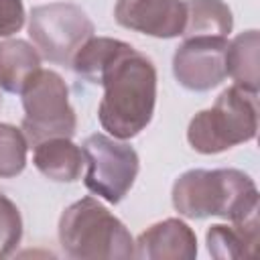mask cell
Instances as JSON below:
<instances>
[{"instance_id":"30bf717a","label":"cell","mask_w":260,"mask_h":260,"mask_svg":"<svg viewBox=\"0 0 260 260\" xmlns=\"http://www.w3.org/2000/svg\"><path fill=\"white\" fill-rule=\"evenodd\" d=\"M134 256L148 260H191L197 256V238L185 221L169 217L138 236Z\"/></svg>"},{"instance_id":"5b68a950","label":"cell","mask_w":260,"mask_h":260,"mask_svg":"<svg viewBox=\"0 0 260 260\" xmlns=\"http://www.w3.org/2000/svg\"><path fill=\"white\" fill-rule=\"evenodd\" d=\"M22 134L37 146L49 138H71L75 134V112L63 77L51 69H39L22 89Z\"/></svg>"},{"instance_id":"7a4b0ae2","label":"cell","mask_w":260,"mask_h":260,"mask_svg":"<svg viewBox=\"0 0 260 260\" xmlns=\"http://www.w3.org/2000/svg\"><path fill=\"white\" fill-rule=\"evenodd\" d=\"M171 199L173 207L189 219L217 215L238 221L258 211V189L238 169L187 171L175 181Z\"/></svg>"},{"instance_id":"e0dca14e","label":"cell","mask_w":260,"mask_h":260,"mask_svg":"<svg viewBox=\"0 0 260 260\" xmlns=\"http://www.w3.org/2000/svg\"><path fill=\"white\" fill-rule=\"evenodd\" d=\"M26 138L20 128L0 124V179L16 177L26 165Z\"/></svg>"},{"instance_id":"2e32d148","label":"cell","mask_w":260,"mask_h":260,"mask_svg":"<svg viewBox=\"0 0 260 260\" xmlns=\"http://www.w3.org/2000/svg\"><path fill=\"white\" fill-rule=\"evenodd\" d=\"M128 43L118 41V39H110V37H91L87 39L81 49L75 53L71 67L73 71L83 77L89 83H100L102 71L106 69V65L126 47Z\"/></svg>"},{"instance_id":"ac0fdd59","label":"cell","mask_w":260,"mask_h":260,"mask_svg":"<svg viewBox=\"0 0 260 260\" xmlns=\"http://www.w3.org/2000/svg\"><path fill=\"white\" fill-rule=\"evenodd\" d=\"M22 238V217L18 207L0 193V258L14 252Z\"/></svg>"},{"instance_id":"9c48e42d","label":"cell","mask_w":260,"mask_h":260,"mask_svg":"<svg viewBox=\"0 0 260 260\" xmlns=\"http://www.w3.org/2000/svg\"><path fill=\"white\" fill-rule=\"evenodd\" d=\"M114 16L124 28L173 39L183 35L187 8L183 0H118Z\"/></svg>"},{"instance_id":"7c38bea8","label":"cell","mask_w":260,"mask_h":260,"mask_svg":"<svg viewBox=\"0 0 260 260\" xmlns=\"http://www.w3.org/2000/svg\"><path fill=\"white\" fill-rule=\"evenodd\" d=\"M35 167L51 181L73 183L79 179L85 156L83 150L69 138H49L35 146Z\"/></svg>"},{"instance_id":"5bb4252c","label":"cell","mask_w":260,"mask_h":260,"mask_svg":"<svg viewBox=\"0 0 260 260\" xmlns=\"http://www.w3.org/2000/svg\"><path fill=\"white\" fill-rule=\"evenodd\" d=\"M258 30H246L225 47V75L248 91L258 93Z\"/></svg>"},{"instance_id":"ba28073f","label":"cell","mask_w":260,"mask_h":260,"mask_svg":"<svg viewBox=\"0 0 260 260\" xmlns=\"http://www.w3.org/2000/svg\"><path fill=\"white\" fill-rule=\"evenodd\" d=\"M225 47L221 37H189L173 55L175 79L191 91H207L225 79Z\"/></svg>"},{"instance_id":"4fadbf2b","label":"cell","mask_w":260,"mask_h":260,"mask_svg":"<svg viewBox=\"0 0 260 260\" xmlns=\"http://www.w3.org/2000/svg\"><path fill=\"white\" fill-rule=\"evenodd\" d=\"M41 69L39 51L20 39L0 43V87L10 93H22L32 75Z\"/></svg>"},{"instance_id":"6da1fadb","label":"cell","mask_w":260,"mask_h":260,"mask_svg":"<svg viewBox=\"0 0 260 260\" xmlns=\"http://www.w3.org/2000/svg\"><path fill=\"white\" fill-rule=\"evenodd\" d=\"M104 98L98 110L100 124L114 138L140 134L154 114L156 69L152 61L126 45L102 71Z\"/></svg>"},{"instance_id":"d6986e66","label":"cell","mask_w":260,"mask_h":260,"mask_svg":"<svg viewBox=\"0 0 260 260\" xmlns=\"http://www.w3.org/2000/svg\"><path fill=\"white\" fill-rule=\"evenodd\" d=\"M24 24L22 0H0V37L18 32Z\"/></svg>"},{"instance_id":"9a60e30c","label":"cell","mask_w":260,"mask_h":260,"mask_svg":"<svg viewBox=\"0 0 260 260\" xmlns=\"http://www.w3.org/2000/svg\"><path fill=\"white\" fill-rule=\"evenodd\" d=\"M187 18L183 37H221L225 39L234 26L232 10L221 0H187Z\"/></svg>"},{"instance_id":"3957f363","label":"cell","mask_w":260,"mask_h":260,"mask_svg":"<svg viewBox=\"0 0 260 260\" xmlns=\"http://www.w3.org/2000/svg\"><path fill=\"white\" fill-rule=\"evenodd\" d=\"M59 242L69 258H132L134 240L126 225L93 197L69 205L59 217Z\"/></svg>"},{"instance_id":"ffe728a7","label":"cell","mask_w":260,"mask_h":260,"mask_svg":"<svg viewBox=\"0 0 260 260\" xmlns=\"http://www.w3.org/2000/svg\"><path fill=\"white\" fill-rule=\"evenodd\" d=\"M0 106H2V93H0Z\"/></svg>"},{"instance_id":"8992f818","label":"cell","mask_w":260,"mask_h":260,"mask_svg":"<svg viewBox=\"0 0 260 260\" xmlns=\"http://www.w3.org/2000/svg\"><path fill=\"white\" fill-rule=\"evenodd\" d=\"M28 37L47 61L71 65L81 45L93 37V22L75 4H43L30 10Z\"/></svg>"},{"instance_id":"277c9868","label":"cell","mask_w":260,"mask_h":260,"mask_svg":"<svg viewBox=\"0 0 260 260\" xmlns=\"http://www.w3.org/2000/svg\"><path fill=\"white\" fill-rule=\"evenodd\" d=\"M256 130L258 93L232 85L217 95L209 110L193 116L187 128V140L193 150L201 154H215L252 140Z\"/></svg>"},{"instance_id":"8fae6325","label":"cell","mask_w":260,"mask_h":260,"mask_svg":"<svg viewBox=\"0 0 260 260\" xmlns=\"http://www.w3.org/2000/svg\"><path fill=\"white\" fill-rule=\"evenodd\" d=\"M207 250L213 258L256 260L260 256V221L258 211L232 221L230 225H211L205 234Z\"/></svg>"},{"instance_id":"52a82bcc","label":"cell","mask_w":260,"mask_h":260,"mask_svg":"<svg viewBox=\"0 0 260 260\" xmlns=\"http://www.w3.org/2000/svg\"><path fill=\"white\" fill-rule=\"evenodd\" d=\"M83 156L87 162L85 187L108 203H120L138 175L136 150L116 138L91 134L83 142Z\"/></svg>"}]
</instances>
